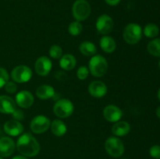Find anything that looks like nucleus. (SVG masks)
<instances>
[{"label":"nucleus","instance_id":"3","mask_svg":"<svg viewBox=\"0 0 160 159\" xmlns=\"http://www.w3.org/2000/svg\"><path fill=\"white\" fill-rule=\"evenodd\" d=\"M92 12L91 5L87 0H76L72 6V14L77 21H84Z\"/></svg>","mask_w":160,"mask_h":159},{"label":"nucleus","instance_id":"5","mask_svg":"<svg viewBox=\"0 0 160 159\" xmlns=\"http://www.w3.org/2000/svg\"><path fill=\"white\" fill-rule=\"evenodd\" d=\"M105 149L109 156L112 157H120L125 151L124 144L117 137H110L105 142Z\"/></svg>","mask_w":160,"mask_h":159},{"label":"nucleus","instance_id":"35","mask_svg":"<svg viewBox=\"0 0 160 159\" xmlns=\"http://www.w3.org/2000/svg\"><path fill=\"white\" fill-rule=\"evenodd\" d=\"M158 98H159V100L160 101V88H159V91H158Z\"/></svg>","mask_w":160,"mask_h":159},{"label":"nucleus","instance_id":"14","mask_svg":"<svg viewBox=\"0 0 160 159\" xmlns=\"http://www.w3.org/2000/svg\"><path fill=\"white\" fill-rule=\"evenodd\" d=\"M5 132L11 137H17L23 133V126L20 121L12 119L6 122L3 126Z\"/></svg>","mask_w":160,"mask_h":159},{"label":"nucleus","instance_id":"12","mask_svg":"<svg viewBox=\"0 0 160 159\" xmlns=\"http://www.w3.org/2000/svg\"><path fill=\"white\" fill-rule=\"evenodd\" d=\"M15 101L19 107L22 108H29L34 104V98L32 94L28 90H21L16 95Z\"/></svg>","mask_w":160,"mask_h":159},{"label":"nucleus","instance_id":"10","mask_svg":"<svg viewBox=\"0 0 160 159\" xmlns=\"http://www.w3.org/2000/svg\"><path fill=\"white\" fill-rule=\"evenodd\" d=\"M52 66V64L48 57L41 56L36 60L35 64H34V70L38 75L45 76L50 73Z\"/></svg>","mask_w":160,"mask_h":159},{"label":"nucleus","instance_id":"33","mask_svg":"<svg viewBox=\"0 0 160 159\" xmlns=\"http://www.w3.org/2000/svg\"><path fill=\"white\" fill-rule=\"evenodd\" d=\"M12 159H28V158L27 157H25V156H23V155H17V156H15V157H12Z\"/></svg>","mask_w":160,"mask_h":159},{"label":"nucleus","instance_id":"38","mask_svg":"<svg viewBox=\"0 0 160 159\" xmlns=\"http://www.w3.org/2000/svg\"><path fill=\"white\" fill-rule=\"evenodd\" d=\"M122 159H128V158H122Z\"/></svg>","mask_w":160,"mask_h":159},{"label":"nucleus","instance_id":"13","mask_svg":"<svg viewBox=\"0 0 160 159\" xmlns=\"http://www.w3.org/2000/svg\"><path fill=\"white\" fill-rule=\"evenodd\" d=\"M123 115V112L120 108L113 104H109L103 109V117L110 123H117L120 121Z\"/></svg>","mask_w":160,"mask_h":159},{"label":"nucleus","instance_id":"28","mask_svg":"<svg viewBox=\"0 0 160 159\" xmlns=\"http://www.w3.org/2000/svg\"><path fill=\"white\" fill-rule=\"evenodd\" d=\"M9 73L2 67H0V88L4 87L6 83L9 81Z\"/></svg>","mask_w":160,"mask_h":159},{"label":"nucleus","instance_id":"9","mask_svg":"<svg viewBox=\"0 0 160 159\" xmlns=\"http://www.w3.org/2000/svg\"><path fill=\"white\" fill-rule=\"evenodd\" d=\"M96 30L100 34L107 35L110 34L113 29V20L112 17L107 14H102L96 20Z\"/></svg>","mask_w":160,"mask_h":159},{"label":"nucleus","instance_id":"30","mask_svg":"<svg viewBox=\"0 0 160 159\" xmlns=\"http://www.w3.org/2000/svg\"><path fill=\"white\" fill-rule=\"evenodd\" d=\"M149 154L155 159H160V145H153L149 149Z\"/></svg>","mask_w":160,"mask_h":159},{"label":"nucleus","instance_id":"37","mask_svg":"<svg viewBox=\"0 0 160 159\" xmlns=\"http://www.w3.org/2000/svg\"><path fill=\"white\" fill-rule=\"evenodd\" d=\"M159 68H160V60H159Z\"/></svg>","mask_w":160,"mask_h":159},{"label":"nucleus","instance_id":"17","mask_svg":"<svg viewBox=\"0 0 160 159\" xmlns=\"http://www.w3.org/2000/svg\"><path fill=\"white\" fill-rule=\"evenodd\" d=\"M131 131V125L126 121H118L112 127V132L116 137H124Z\"/></svg>","mask_w":160,"mask_h":159},{"label":"nucleus","instance_id":"2","mask_svg":"<svg viewBox=\"0 0 160 159\" xmlns=\"http://www.w3.org/2000/svg\"><path fill=\"white\" fill-rule=\"evenodd\" d=\"M89 72L95 77H102L108 70V62L103 56L95 55L91 58L88 64Z\"/></svg>","mask_w":160,"mask_h":159},{"label":"nucleus","instance_id":"29","mask_svg":"<svg viewBox=\"0 0 160 159\" xmlns=\"http://www.w3.org/2000/svg\"><path fill=\"white\" fill-rule=\"evenodd\" d=\"M4 87L6 91L9 94H14L17 90V85L14 81H8Z\"/></svg>","mask_w":160,"mask_h":159},{"label":"nucleus","instance_id":"1","mask_svg":"<svg viewBox=\"0 0 160 159\" xmlns=\"http://www.w3.org/2000/svg\"><path fill=\"white\" fill-rule=\"evenodd\" d=\"M16 147L21 155L27 157L37 156L40 152L41 147L38 140L31 134L22 133L17 140Z\"/></svg>","mask_w":160,"mask_h":159},{"label":"nucleus","instance_id":"16","mask_svg":"<svg viewBox=\"0 0 160 159\" xmlns=\"http://www.w3.org/2000/svg\"><path fill=\"white\" fill-rule=\"evenodd\" d=\"M17 109L16 101L7 95H0V112L12 114Z\"/></svg>","mask_w":160,"mask_h":159},{"label":"nucleus","instance_id":"7","mask_svg":"<svg viewBox=\"0 0 160 159\" xmlns=\"http://www.w3.org/2000/svg\"><path fill=\"white\" fill-rule=\"evenodd\" d=\"M32 77V70L25 65L16 66L11 72V78L15 83L23 84L30 80Z\"/></svg>","mask_w":160,"mask_h":159},{"label":"nucleus","instance_id":"23","mask_svg":"<svg viewBox=\"0 0 160 159\" xmlns=\"http://www.w3.org/2000/svg\"><path fill=\"white\" fill-rule=\"evenodd\" d=\"M148 51L155 57L160 58V38H154L147 45Z\"/></svg>","mask_w":160,"mask_h":159},{"label":"nucleus","instance_id":"4","mask_svg":"<svg viewBox=\"0 0 160 159\" xmlns=\"http://www.w3.org/2000/svg\"><path fill=\"white\" fill-rule=\"evenodd\" d=\"M142 37V29L141 26L134 23H129L125 26L123 32V40L129 45L138 43Z\"/></svg>","mask_w":160,"mask_h":159},{"label":"nucleus","instance_id":"32","mask_svg":"<svg viewBox=\"0 0 160 159\" xmlns=\"http://www.w3.org/2000/svg\"><path fill=\"white\" fill-rule=\"evenodd\" d=\"M120 1H121V0H105V2H106L108 5L112 6L118 5L119 3L120 2Z\"/></svg>","mask_w":160,"mask_h":159},{"label":"nucleus","instance_id":"34","mask_svg":"<svg viewBox=\"0 0 160 159\" xmlns=\"http://www.w3.org/2000/svg\"><path fill=\"white\" fill-rule=\"evenodd\" d=\"M156 115H157L158 118H160V106H159V107L157 108V109H156Z\"/></svg>","mask_w":160,"mask_h":159},{"label":"nucleus","instance_id":"15","mask_svg":"<svg viewBox=\"0 0 160 159\" xmlns=\"http://www.w3.org/2000/svg\"><path fill=\"white\" fill-rule=\"evenodd\" d=\"M88 92L94 98H102L107 93V87L102 81H92L88 86Z\"/></svg>","mask_w":160,"mask_h":159},{"label":"nucleus","instance_id":"31","mask_svg":"<svg viewBox=\"0 0 160 159\" xmlns=\"http://www.w3.org/2000/svg\"><path fill=\"white\" fill-rule=\"evenodd\" d=\"M12 117L15 120H17V121H20V120L23 119L24 118V115H23V112H22L20 109H16L12 113Z\"/></svg>","mask_w":160,"mask_h":159},{"label":"nucleus","instance_id":"26","mask_svg":"<svg viewBox=\"0 0 160 159\" xmlns=\"http://www.w3.org/2000/svg\"><path fill=\"white\" fill-rule=\"evenodd\" d=\"M48 52H49V55L55 59H59L62 56V49L59 45H54L51 46Z\"/></svg>","mask_w":160,"mask_h":159},{"label":"nucleus","instance_id":"27","mask_svg":"<svg viewBox=\"0 0 160 159\" xmlns=\"http://www.w3.org/2000/svg\"><path fill=\"white\" fill-rule=\"evenodd\" d=\"M89 70L87 66H84V65H82V66L79 67L77 71V76L79 80H84L88 76L89 74Z\"/></svg>","mask_w":160,"mask_h":159},{"label":"nucleus","instance_id":"6","mask_svg":"<svg viewBox=\"0 0 160 159\" xmlns=\"http://www.w3.org/2000/svg\"><path fill=\"white\" fill-rule=\"evenodd\" d=\"M74 107L70 100L62 98L58 100L53 106V112L57 117L60 118H66L73 114Z\"/></svg>","mask_w":160,"mask_h":159},{"label":"nucleus","instance_id":"25","mask_svg":"<svg viewBox=\"0 0 160 159\" xmlns=\"http://www.w3.org/2000/svg\"><path fill=\"white\" fill-rule=\"evenodd\" d=\"M69 33L72 36H78L82 32L83 26L79 21H73L70 23L68 26Z\"/></svg>","mask_w":160,"mask_h":159},{"label":"nucleus","instance_id":"22","mask_svg":"<svg viewBox=\"0 0 160 159\" xmlns=\"http://www.w3.org/2000/svg\"><path fill=\"white\" fill-rule=\"evenodd\" d=\"M79 50L83 55L93 56L96 54V46L91 41H84L80 45Z\"/></svg>","mask_w":160,"mask_h":159},{"label":"nucleus","instance_id":"36","mask_svg":"<svg viewBox=\"0 0 160 159\" xmlns=\"http://www.w3.org/2000/svg\"><path fill=\"white\" fill-rule=\"evenodd\" d=\"M0 159H4V158H3L2 157H1V156H0Z\"/></svg>","mask_w":160,"mask_h":159},{"label":"nucleus","instance_id":"19","mask_svg":"<svg viewBox=\"0 0 160 159\" xmlns=\"http://www.w3.org/2000/svg\"><path fill=\"white\" fill-rule=\"evenodd\" d=\"M77 61L76 59L71 54H66L62 55V57L60 58L59 60V65L61 68L67 71H70L74 69L76 66Z\"/></svg>","mask_w":160,"mask_h":159},{"label":"nucleus","instance_id":"24","mask_svg":"<svg viewBox=\"0 0 160 159\" xmlns=\"http://www.w3.org/2000/svg\"><path fill=\"white\" fill-rule=\"evenodd\" d=\"M143 32L148 38H156L159 34V28L155 23H148L144 28Z\"/></svg>","mask_w":160,"mask_h":159},{"label":"nucleus","instance_id":"21","mask_svg":"<svg viewBox=\"0 0 160 159\" xmlns=\"http://www.w3.org/2000/svg\"><path fill=\"white\" fill-rule=\"evenodd\" d=\"M51 130L52 132L54 134L55 136L58 137H62L63 135H65L66 132L67 131V126H66L65 123L60 119H55L53 120L51 123Z\"/></svg>","mask_w":160,"mask_h":159},{"label":"nucleus","instance_id":"20","mask_svg":"<svg viewBox=\"0 0 160 159\" xmlns=\"http://www.w3.org/2000/svg\"><path fill=\"white\" fill-rule=\"evenodd\" d=\"M100 47L105 52L112 53L117 48V43L112 37L105 35L100 40Z\"/></svg>","mask_w":160,"mask_h":159},{"label":"nucleus","instance_id":"8","mask_svg":"<svg viewBox=\"0 0 160 159\" xmlns=\"http://www.w3.org/2000/svg\"><path fill=\"white\" fill-rule=\"evenodd\" d=\"M51 126V121L46 116L42 115H37L32 120L30 126L34 133L41 134L46 132Z\"/></svg>","mask_w":160,"mask_h":159},{"label":"nucleus","instance_id":"11","mask_svg":"<svg viewBox=\"0 0 160 159\" xmlns=\"http://www.w3.org/2000/svg\"><path fill=\"white\" fill-rule=\"evenodd\" d=\"M16 143L12 139L9 137H2L0 138V156L8 157L12 155L16 150Z\"/></svg>","mask_w":160,"mask_h":159},{"label":"nucleus","instance_id":"18","mask_svg":"<svg viewBox=\"0 0 160 159\" xmlns=\"http://www.w3.org/2000/svg\"><path fill=\"white\" fill-rule=\"evenodd\" d=\"M36 95L41 100H48L54 97L55 90L52 86L43 84V85L39 86L37 88Z\"/></svg>","mask_w":160,"mask_h":159}]
</instances>
